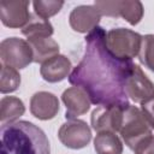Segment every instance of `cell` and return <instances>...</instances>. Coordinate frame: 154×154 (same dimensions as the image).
<instances>
[{"instance_id":"cell-1","label":"cell","mask_w":154,"mask_h":154,"mask_svg":"<svg viewBox=\"0 0 154 154\" xmlns=\"http://www.w3.org/2000/svg\"><path fill=\"white\" fill-rule=\"evenodd\" d=\"M105 38L106 31L101 26L87 34L84 54L71 71L69 82L82 88L94 105L128 107L125 84L134 63L114 57L106 47Z\"/></svg>"},{"instance_id":"cell-2","label":"cell","mask_w":154,"mask_h":154,"mask_svg":"<svg viewBox=\"0 0 154 154\" xmlns=\"http://www.w3.org/2000/svg\"><path fill=\"white\" fill-rule=\"evenodd\" d=\"M1 154H51V146L41 128L18 120L1 126Z\"/></svg>"},{"instance_id":"cell-3","label":"cell","mask_w":154,"mask_h":154,"mask_svg":"<svg viewBox=\"0 0 154 154\" xmlns=\"http://www.w3.org/2000/svg\"><path fill=\"white\" fill-rule=\"evenodd\" d=\"M106 47L122 60H132L137 57L141 48L142 36L126 28H114L106 32Z\"/></svg>"},{"instance_id":"cell-4","label":"cell","mask_w":154,"mask_h":154,"mask_svg":"<svg viewBox=\"0 0 154 154\" xmlns=\"http://www.w3.org/2000/svg\"><path fill=\"white\" fill-rule=\"evenodd\" d=\"M123 141L131 149L135 148L148 136L152 135V129L146 122L142 112L136 106L129 105L123 113V122L119 130Z\"/></svg>"},{"instance_id":"cell-5","label":"cell","mask_w":154,"mask_h":154,"mask_svg":"<svg viewBox=\"0 0 154 154\" xmlns=\"http://www.w3.org/2000/svg\"><path fill=\"white\" fill-rule=\"evenodd\" d=\"M0 59L2 65L20 70L34 61V54L26 40L7 37L0 43Z\"/></svg>"},{"instance_id":"cell-6","label":"cell","mask_w":154,"mask_h":154,"mask_svg":"<svg viewBox=\"0 0 154 154\" xmlns=\"http://www.w3.org/2000/svg\"><path fill=\"white\" fill-rule=\"evenodd\" d=\"M94 5L101 16L122 17L131 25L138 24L144 12L142 2L137 0H97Z\"/></svg>"},{"instance_id":"cell-7","label":"cell","mask_w":154,"mask_h":154,"mask_svg":"<svg viewBox=\"0 0 154 154\" xmlns=\"http://www.w3.org/2000/svg\"><path fill=\"white\" fill-rule=\"evenodd\" d=\"M58 138L70 149H82L89 144L91 140V130L84 120L70 119L60 126Z\"/></svg>"},{"instance_id":"cell-8","label":"cell","mask_w":154,"mask_h":154,"mask_svg":"<svg viewBox=\"0 0 154 154\" xmlns=\"http://www.w3.org/2000/svg\"><path fill=\"white\" fill-rule=\"evenodd\" d=\"M126 107L118 105H101L97 106L90 116L91 128L99 134L103 131L117 132L120 130L123 122V113Z\"/></svg>"},{"instance_id":"cell-9","label":"cell","mask_w":154,"mask_h":154,"mask_svg":"<svg viewBox=\"0 0 154 154\" xmlns=\"http://www.w3.org/2000/svg\"><path fill=\"white\" fill-rule=\"evenodd\" d=\"M125 91L129 99L136 103H143L154 97V83L147 77L142 69L134 64L126 79Z\"/></svg>"},{"instance_id":"cell-10","label":"cell","mask_w":154,"mask_h":154,"mask_svg":"<svg viewBox=\"0 0 154 154\" xmlns=\"http://www.w3.org/2000/svg\"><path fill=\"white\" fill-rule=\"evenodd\" d=\"M26 0H2L0 2V19L2 24L11 29L24 28L31 18Z\"/></svg>"},{"instance_id":"cell-11","label":"cell","mask_w":154,"mask_h":154,"mask_svg":"<svg viewBox=\"0 0 154 154\" xmlns=\"http://www.w3.org/2000/svg\"><path fill=\"white\" fill-rule=\"evenodd\" d=\"M100 18L101 13L95 5H79L71 11L69 23L75 31L89 34L97 26Z\"/></svg>"},{"instance_id":"cell-12","label":"cell","mask_w":154,"mask_h":154,"mask_svg":"<svg viewBox=\"0 0 154 154\" xmlns=\"http://www.w3.org/2000/svg\"><path fill=\"white\" fill-rule=\"evenodd\" d=\"M61 100L66 107V119H77V117L87 113L90 108V99L88 94L79 87H70L64 90Z\"/></svg>"},{"instance_id":"cell-13","label":"cell","mask_w":154,"mask_h":154,"mask_svg":"<svg viewBox=\"0 0 154 154\" xmlns=\"http://www.w3.org/2000/svg\"><path fill=\"white\" fill-rule=\"evenodd\" d=\"M30 112L40 120L53 119L59 112V100L49 91H37L30 99Z\"/></svg>"},{"instance_id":"cell-14","label":"cell","mask_w":154,"mask_h":154,"mask_svg":"<svg viewBox=\"0 0 154 154\" xmlns=\"http://www.w3.org/2000/svg\"><path fill=\"white\" fill-rule=\"evenodd\" d=\"M72 64L70 59L63 54H58L43 64L40 67L41 77L48 83H57L70 76Z\"/></svg>"},{"instance_id":"cell-15","label":"cell","mask_w":154,"mask_h":154,"mask_svg":"<svg viewBox=\"0 0 154 154\" xmlns=\"http://www.w3.org/2000/svg\"><path fill=\"white\" fill-rule=\"evenodd\" d=\"M32 49L34 63L43 64L59 54V45L52 37H35L26 40Z\"/></svg>"},{"instance_id":"cell-16","label":"cell","mask_w":154,"mask_h":154,"mask_svg":"<svg viewBox=\"0 0 154 154\" xmlns=\"http://www.w3.org/2000/svg\"><path fill=\"white\" fill-rule=\"evenodd\" d=\"M25 112V106L19 97L4 96L0 100V124L5 126L14 123Z\"/></svg>"},{"instance_id":"cell-17","label":"cell","mask_w":154,"mask_h":154,"mask_svg":"<svg viewBox=\"0 0 154 154\" xmlns=\"http://www.w3.org/2000/svg\"><path fill=\"white\" fill-rule=\"evenodd\" d=\"M94 149L96 154H122L123 143L116 132H99L94 138Z\"/></svg>"},{"instance_id":"cell-18","label":"cell","mask_w":154,"mask_h":154,"mask_svg":"<svg viewBox=\"0 0 154 154\" xmlns=\"http://www.w3.org/2000/svg\"><path fill=\"white\" fill-rule=\"evenodd\" d=\"M53 25L49 20L42 19L38 16H31L28 24L22 28V34L26 36L28 38H35V37H51L53 35Z\"/></svg>"},{"instance_id":"cell-19","label":"cell","mask_w":154,"mask_h":154,"mask_svg":"<svg viewBox=\"0 0 154 154\" xmlns=\"http://www.w3.org/2000/svg\"><path fill=\"white\" fill-rule=\"evenodd\" d=\"M20 84V75L17 69L1 64V77H0V91L1 94H8L18 89Z\"/></svg>"},{"instance_id":"cell-20","label":"cell","mask_w":154,"mask_h":154,"mask_svg":"<svg viewBox=\"0 0 154 154\" xmlns=\"http://www.w3.org/2000/svg\"><path fill=\"white\" fill-rule=\"evenodd\" d=\"M138 59L141 64H143L148 70L154 72V35L147 34L142 36Z\"/></svg>"},{"instance_id":"cell-21","label":"cell","mask_w":154,"mask_h":154,"mask_svg":"<svg viewBox=\"0 0 154 154\" xmlns=\"http://www.w3.org/2000/svg\"><path fill=\"white\" fill-rule=\"evenodd\" d=\"M35 14L42 19L51 18L52 16L57 14L61 7L64 6V1L61 0H35L32 2Z\"/></svg>"},{"instance_id":"cell-22","label":"cell","mask_w":154,"mask_h":154,"mask_svg":"<svg viewBox=\"0 0 154 154\" xmlns=\"http://www.w3.org/2000/svg\"><path fill=\"white\" fill-rule=\"evenodd\" d=\"M141 112L150 129L154 130V97L141 103Z\"/></svg>"},{"instance_id":"cell-23","label":"cell","mask_w":154,"mask_h":154,"mask_svg":"<svg viewBox=\"0 0 154 154\" xmlns=\"http://www.w3.org/2000/svg\"><path fill=\"white\" fill-rule=\"evenodd\" d=\"M134 152L135 154H154V136L150 135L144 138Z\"/></svg>"}]
</instances>
